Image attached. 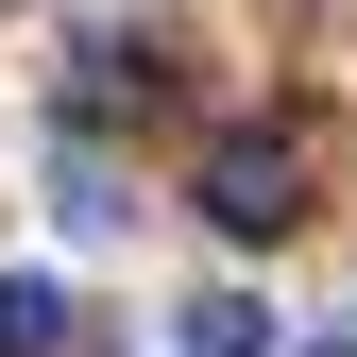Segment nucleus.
I'll use <instances>...</instances> for the list:
<instances>
[{
    "mask_svg": "<svg viewBox=\"0 0 357 357\" xmlns=\"http://www.w3.org/2000/svg\"><path fill=\"white\" fill-rule=\"evenodd\" d=\"M0 357H68V289L52 273H0Z\"/></svg>",
    "mask_w": 357,
    "mask_h": 357,
    "instance_id": "7ed1b4c3",
    "label": "nucleus"
},
{
    "mask_svg": "<svg viewBox=\"0 0 357 357\" xmlns=\"http://www.w3.org/2000/svg\"><path fill=\"white\" fill-rule=\"evenodd\" d=\"M204 221L221 238H289L306 221V153L289 137H204Z\"/></svg>",
    "mask_w": 357,
    "mask_h": 357,
    "instance_id": "f257e3e1",
    "label": "nucleus"
},
{
    "mask_svg": "<svg viewBox=\"0 0 357 357\" xmlns=\"http://www.w3.org/2000/svg\"><path fill=\"white\" fill-rule=\"evenodd\" d=\"M306 357H357V324H324V340H306Z\"/></svg>",
    "mask_w": 357,
    "mask_h": 357,
    "instance_id": "20e7f679",
    "label": "nucleus"
},
{
    "mask_svg": "<svg viewBox=\"0 0 357 357\" xmlns=\"http://www.w3.org/2000/svg\"><path fill=\"white\" fill-rule=\"evenodd\" d=\"M170 357H273V306H255V289H204L188 324H170Z\"/></svg>",
    "mask_w": 357,
    "mask_h": 357,
    "instance_id": "f03ea898",
    "label": "nucleus"
}]
</instances>
